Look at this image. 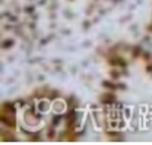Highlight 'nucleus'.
Segmentation results:
<instances>
[{
    "label": "nucleus",
    "instance_id": "nucleus-1",
    "mask_svg": "<svg viewBox=\"0 0 152 145\" xmlns=\"http://www.w3.org/2000/svg\"><path fill=\"white\" fill-rule=\"evenodd\" d=\"M0 121H2L3 127H15L17 126V120H15V114H8V112H2L0 115Z\"/></svg>",
    "mask_w": 152,
    "mask_h": 145
},
{
    "label": "nucleus",
    "instance_id": "nucleus-2",
    "mask_svg": "<svg viewBox=\"0 0 152 145\" xmlns=\"http://www.w3.org/2000/svg\"><path fill=\"white\" fill-rule=\"evenodd\" d=\"M15 105L14 103H9V102H5L2 105V112H8V114H15Z\"/></svg>",
    "mask_w": 152,
    "mask_h": 145
},
{
    "label": "nucleus",
    "instance_id": "nucleus-3",
    "mask_svg": "<svg viewBox=\"0 0 152 145\" xmlns=\"http://www.w3.org/2000/svg\"><path fill=\"white\" fill-rule=\"evenodd\" d=\"M110 63H112L113 66H118V67H124V66H125V61H124L122 58H119V57L110 58Z\"/></svg>",
    "mask_w": 152,
    "mask_h": 145
},
{
    "label": "nucleus",
    "instance_id": "nucleus-4",
    "mask_svg": "<svg viewBox=\"0 0 152 145\" xmlns=\"http://www.w3.org/2000/svg\"><path fill=\"white\" fill-rule=\"evenodd\" d=\"M102 100H103V103H113V102H110V100H115V97H113L112 94H104V96L102 97Z\"/></svg>",
    "mask_w": 152,
    "mask_h": 145
},
{
    "label": "nucleus",
    "instance_id": "nucleus-5",
    "mask_svg": "<svg viewBox=\"0 0 152 145\" xmlns=\"http://www.w3.org/2000/svg\"><path fill=\"white\" fill-rule=\"evenodd\" d=\"M12 45H14V40H12V39H8V40H5V43L2 45V48L6 49V48H9V46H12Z\"/></svg>",
    "mask_w": 152,
    "mask_h": 145
}]
</instances>
